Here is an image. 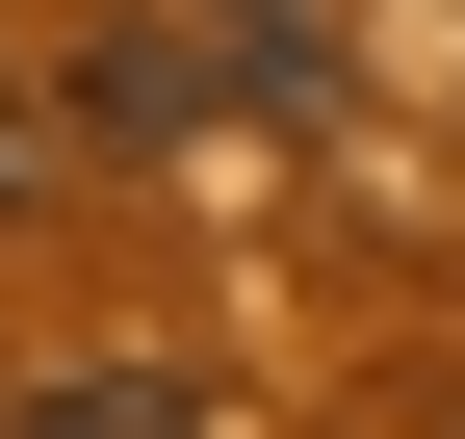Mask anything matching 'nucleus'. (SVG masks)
<instances>
[{
  "instance_id": "nucleus-4",
  "label": "nucleus",
  "mask_w": 465,
  "mask_h": 439,
  "mask_svg": "<svg viewBox=\"0 0 465 439\" xmlns=\"http://www.w3.org/2000/svg\"><path fill=\"white\" fill-rule=\"evenodd\" d=\"M26 207H52V103L0 78V233H26Z\"/></svg>"
},
{
  "instance_id": "nucleus-3",
  "label": "nucleus",
  "mask_w": 465,
  "mask_h": 439,
  "mask_svg": "<svg viewBox=\"0 0 465 439\" xmlns=\"http://www.w3.org/2000/svg\"><path fill=\"white\" fill-rule=\"evenodd\" d=\"M182 103H207L182 26H104V52H78V130H182Z\"/></svg>"
},
{
  "instance_id": "nucleus-2",
  "label": "nucleus",
  "mask_w": 465,
  "mask_h": 439,
  "mask_svg": "<svg viewBox=\"0 0 465 439\" xmlns=\"http://www.w3.org/2000/svg\"><path fill=\"white\" fill-rule=\"evenodd\" d=\"M26 439H207L182 362H78V388H26Z\"/></svg>"
},
{
  "instance_id": "nucleus-1",
  "label": "nucleus",
  "mask_w": 465,
  "mask_h": 439,
  "mask_svg": "<svg viewBox=\"0 0 465 439\" xmlns=\"http://www.w3.org/2000/svg\"><path fill=\"white\" fill-rule=\"evenodd\" d=\"M207 78H259V103H336V0H207Z\"/></svg>"
}]
</instances>
